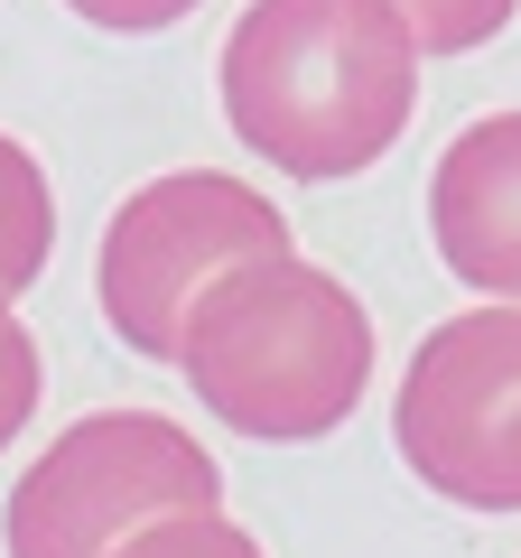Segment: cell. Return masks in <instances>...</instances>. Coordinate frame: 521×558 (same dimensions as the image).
<instances>
[{
    "label": "cell",
    "mask_w": 521,
    "mask_h": 558,
    "mask_svg": "<svg viewBox=\"0 0 521 558\" xmlns=\"http://www.w3.org/2000/svg\"><path fill=\"white\" fill-rule=\"evenodd\" d=\"M47 252H57V186H47L38 149H20L0 131V299L38 289Z\"/></svg>",
    "instance_id": "obj_7"
},
{
    "label": "cell",
    "mask_w": 521,
    "mask_h": 558,
    "mask_svg": "<svg viewBox=\"0 0 521 558\" xmlns=\"http://www.w3.org/2000/svg\"><path fill=\"white\" fill-rule=\"evenodd\" d=\"M391 20L420 38V57H465V47L502 38L512 0H391Z\"/></svg>",
    "instance_id": "obj_9"
},
{
    "label": "cell",
    "mask_w": 521,
    "mask_h": 558,
    "mask_svg": "<svg viewBox=\"0 0 521 558\" xmlns=\"http://www.w3.org/2000/svg\"><path fill=\"white\" fill-rule=\"evenodd\" d=\"M178 373L233 438L307 447L354 418L363 381H373V317L336 270L270 252L223 270L196 299L178 336Z\"/></svg>",
    "instance_id": "obj_2"
},
{
    "label": "cell",
    "mask_w": 521,
    "mask_h": 558,
    "mask_svg": "<svg viewBox=\"0 0 521 558\" xmlns=\"http://www.w3.org/2000/svg\"><path fill=\"white\" fill-rule=\"evenodd\" d=\"M270 252H299V242H289V215L260 186L223 178V168H168V178L131 186L112 205V223H102V252H94L102 326L131 354L178 363V336L196 317V299L223 270L270 260Z\"/></svg>",
    "instance_id": "obj_3"
},
{
    "label": "cell",
    "mask_w": 521,
    "mask_h": 558,
    "mask_svg": "<svg viewBox=\"0 0 521 558\" xmlns=\"http://www.w3.org/2000/svg\"><path fill=\"white\" fill-rule=\"evenodd\" d=\"M215 502H223V465L178 418L94 410L57 447H38V465L10 484L0 539H10V558H112L131 531L168 512H215Z\"/></svg>",
    "instance_id": "obj_4"
},
{
    "label": "cell",
    "mask_w": 521,
    "mask_h": 558,
    "mask_svg": "<svg viewBox=\"0 0 521 558\" xmlns=\"http://www.w3.org/2000/svg\"><path fill=\"white\" fill-rule=\"evenodd\" d=\"M112 558H260V539L242 521H223V502H215V512H168L149 531H131Z\"/></svg>",
    "instance_id": "obj_8"
},
{
    "label": "cell",
    "mask_w": 521,
    "mask_h": 558,
    "mask_svg": "<svg viewBox=\"0 0 521 558\" xmlns=\"http://www.w3.org/2000/svg\"><path fill=\"white\" fill-rule=\"evenodd\" d=\"M38 391H47V363H38V336L20 326V307L0 299V447H20V428L38 418Z\"/></svg>",
    "instance_id": "obj_10"
},
{
    "label": "cell",
    "mask_w": 521,
    "mask_h": 558,
    "mask_svg": "<svg viewBox=\"0 0 521 558\" xmlns=\"http://www.w3.org/2000/svg\"><path fill=\"white\" fill-rule=\"evenodd\" d=\"M215 75L233 140L307 186L363 178L420 112V38L391 0H252Z\"/></svg>",
    "instance_id": "obj_1"
},
{
    "label": "cell",
    "mask_w": 521,
    "mask_h": 558,
    "mask_svg": "<svg viewBox=\"0 0 521 558\" xmlns=\"http://www.w3.org/2000/svg\"><path fill=\"white\" fill-rule=\"evenodd\" d=\"M391 447L438 502L521 512V307H465L428 326L391 400Z\"/></svg>",
    "instance_id": "obj_5"
},
{
    "label": "cell",
    "mask_w": 521,
    "mask_h": 558,
    "mask_svg": "<svg viewBox=\"0 0 521 558\" xmlns=\"http://www.w3.org/2000/svg\"><path fill=\"white\" fill-rule=\"evenodd\" d=\"M84 28H112V38H149V28H178L196 0H65Z\"/></svg>",
    "instance_id": "obj_11"
},
{
    "label": "cell",
    "mask_w": 521,
    "mask_h": 558,
    "mask_svg": "<svg viewBox=\"0 0 521 558\" xmlns=\"http://www.w3.org/2000/svg\"><path fill=\"white\" fill-rule=\"evenodd\" d=\"M428 233L457 289L521 307V112H484L447 140L428 178Z\"/></svg>",
    "instance_id": "obj_6"
}]
</instances>
